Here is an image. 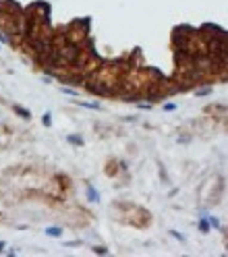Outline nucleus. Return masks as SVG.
Masks as SVG:
<instances>
[{"mask_svg":"<svg viewBox=\"0 0 228 257\" xmlns=\"http://www.w3.org/2000/svg\"><path fill=\"white\" fill-rule=\"evenodd\" d=\"M195 93H197V95H207V93H210V89H207V87H203V89H199V91H195Z\"/></svg>","mask_w":228,"mask_h":257,"instance_id":"obj_7","label":"nucleus"},{"mask_svg":"<svg viewBox=\"0 0 228 257\" xmlns=\"http://www.w3.org/2000/svg\"><path fill=\"white\" fill-rule=\"evenodd\" d=\"M93 251H95V253H100V255H104V253H106V249H104V247H95Z\"/></svg>","mask_w":228,"mask_h":257,"instance_id":"obj_9","label":"nucleus"},{"mask_svg":"<svg viewBox=\"0 0 228 257\" xmlns=\"http://www.w3.org/2000/svg\"><path fill=\"white\" fill-rule=\"evenodd\" d=\"M174 108H176V106H174V104H170V102H168V104H164V110H166V112H172Z\"/></svg>","mask_w":228,"mask_h":257,"instance_id":"obj_5","label":"nucleus"},{"mask_svg":"<svg viewBox=\"0 0 228 257\" xmlns=\"http://www.w3.org/2000/svg\"><path fill=\"white\" fill-rule=\"evenodd\" d=\"M62 93H69V95H77V91H73L71 87H62Z\"/></svg>","mask_w":228,"mask_h":257,"instance_id":"obj_4","label":"nucleus"},{"mask_svg":"<svg viewBox=\"0 0 228 257\" xmlns=\"http://www.w3.org/2000/svg\"><path fill=\"white\" fill-rule=\"evenodd\" d=\"M0 251H4V243H0Z\"/></svg>","mask_w":228,"mask_h":257,"instance_id":"obj_12","label":"nucleus"},{"mask_svg":"<svg viewBox=\"0 0 228 257\" xmlns=\"http://www.w3.org/2000/svg\"><path fill=\"white\" fill-rule=\"evenodd\" d=\"M15 112H17L19 116H23V118H29V112H25L21 106H15Z\"/></svg>","mask_w":228,"mask_h":257,"instance_id":"obj_2","label":"nucleus"},{"mask_svg":"<svg viewBox=\"0 0 228 257\" xmlns=\"http://www.w3.org/2000/svg\"><path fill=\"white\" fill-rule=\"evenodd\" d=\"M201 230H203V232L207 230V222H205V220H201Z\"/></svg>","mask_w":228,"mask_h":257,"instance_id":"obj_11","label":"nucleus"},{"mask_svg":"<svg viewBox=\"0 0 228 257\" xmlns=\"http://www.w3.org/2000/svg\"><path fill=\"white\" fill-rule=\"evenodd\" d=\"M210 222H212V226H214V228H218V226H220V222H218V218H210Z\"/></svg>","mask_w":228,"mask_h":257,"instance_id":"obj_8","label":"nucleus"},{"mask_svg":"<svg viewBox=\"0 0 228 257\" xmlns=\"http://www.w3.org/2000/svg\"><path fill=\"white\" fill-rule=\"evenodd\" d=\"M170 234H172V236H174V239H181V241H182V239H184V236H182V234H179V232H176V230H172V232H170Z\"/></svg>","mask_w":228,"mask_h":257,"instance_id":"obj_10","label":"nucleus"},{"mask_svg":"<svg viewBox=\"0 0 228 257\" xmlns=\"http://www.w3.org/2000/svg\"><path fill=\"white\" fill-rule=\"evenodd\" d=\"M46 232H48L50 236H60V234H62V230H60V228H48Z\"/></svg>","mask_w":228,"mask_h":257,"instance_id":"obj_3","label":"nucleus"},{"mask_svg":"<svg viewBox=\"0 0 228 257\" xmlns=\"http://www.w3.org/2000/svg\"><path fill=\"white\" fill-rule=\"evenodd\" d=\"M66 139H69V141H71L73 145H81V143H83V139H81L79 135H69Z\"/></svg>","mask_w":228,"mask_h":257,"instance_id":"obj_1","label":"nucleus"},{"mask_svg":"<svg viewBox=\"0 0 228 257\" xmlns=\"http://www.w3.org/2000/svg\"><path fill=\"white\" fill-rule=\"evenodd\" d=\"M50 123H52V116H50V114H44V125L50 127Z\"/></svg>","mask_w":228,"mask_h":257,"instance_id":"obj_6","label":"nucleus"}]
</instances>
